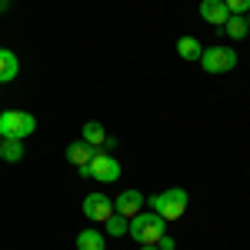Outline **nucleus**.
Here are the masks:
<instances>
[{
    "instance_id": "1",
    "label": "nucleus",
    "mask_w": 250,
    "mask_h": 250,
    "mask_svg": "<svg viewBox=\"0 0 250 250\" xmlns=\"http://www.w3.org/2000/svg\"><path fill=\"white\" fill-rule=\"evenodd\" d=\"M167 233V220L154 210H140L130 217L127 224V237H134L137 244H157L160 237Z\"/></svg>"
},
{
    "instance_id": "2",
    "label": "nucleus",
    "mask_w": 250,
    "mask_h": 250,
    "mask_svg": "<svg viewBox=\"0 0 250 250\" xmlns=\"http://www.w3.org/2000/svg\"><path fill=\"white\" fill-rule=\"evenodd\" d=\"M147 207H154V213H160L164 220H180L187 213V190L184 187H170L164 193H154L147 200Z\"/></svg>"
},
{
    "instance_id": "3",
    "label": "nucleus",
    "mask_w": 250,
    "mask_h": 250,
    "mask_svg": "<svg viewBox=\"0 0 250 250\" xmlns=\"http://www.w3.org/2000/svg\"><path fill=\"white\" fill-rule=\"evenodd\" d=\"M37 130V117L27 110H3L0 114V137L3 140H27Z\"/></svg>"
},
{
    "instance_id": "4",
    "label": "nucleus",
    "mask_w": 250,
    "mask_h": 250,
    "mask_svg": "<svg viewBox=\"0 0 250 250\" xmlns=\"http://www.w3.org/2000/svg\"><path fill=\"white\" fill-rule=\"evenodd\" d=\"M80 177H90L97 184H117L120 180V160L110 157L107 150H97L87 167H80Z\"/></svg>"
},
{
    "instance_id": "5",
    "label": "nucleus",
    "mask_w": 250,
    "mask_h": 250,
    "mask_svg": "<svg viewBox=\"0 0 250 250\" xmlns=\"http://www.w3.org/2000/svg\"><path fill=\"white\" fill-rule=\"evenodd\" d=\"M200 67H204V74H227V70L237 67V50H233V47H220V43L204 47Z\"/></svg>"
},
{
    "instance_id": "6",
    "label": "nucleus",
    "mask_w": 250,
    "mask_h": 250,
    "mask_svg": "<svg viewBox=\"0 0 250 250\" xmlns=\"http://www.w3.org/2000/svg\"><path fill=\"white\" fill-rule=\"evenodd\" d=\"M80 210L87 220H94V224H104L110 213H114V200L107 197V193H87L83 197V204H80Z\"/></svg>"
},
{
    "instance_id": "7",
    "label": "nucleus",
    "mask_w": 250,
    "mask_h": 250,
    "mask_svg": "<svg viewBox=\"0 0 250 250\" xmlns=\"http://www.w3.org/2000/svg\"><path fill=\"white\" fill-rule=\"evenodd\" d=\"M200 17L207 20L210 27H224L227 17H230V10H227L224 0H200Z\"/></svg>"
},
{
    "instance_id": "8",
    "label": "nucleus",
    "mask_w": 250,
    "mask_h": 250,
    "mask_svg": "<svg viewBox=\"0 0 250 250\" xmlns=\"http://www.w3.org/2000/svg\"><path fill=\"white\" fill-rule=\"evenodd\" d=\"M144 204H147V200H144V193H140V190H124L114 200V213H124V217L130 220L134 213H140V207H144Z\"/></svg>"
},
{
    "instance_id": "9",
    "label": "nucleus",
    "mask_w": 250,
    "mask_h": 250,
    "mask_svg": "<svg viewBox=\"0 0 250 250\" xmlns=\"http://www.w3.org/2000/svg\"><path fill=\"white\" fill-rule=\"evenodd\" d=\"M94 154H97V147H90V144H83V140H74L70 147H67V160L74 164V167H87L90 160H94Z\"/></svg>"
},
{
    "instance_id": "10",
    "label": "nucleus",
    "mask_w": 250,
    "mask_h": 250,
    "mask_svg": "<svg viewBox=\"0 0 250 250\" xmlns=\"http://www.w3.org/2000/svg\"><path fill=\"white\" fill-rule=\"evenodd\" d=\"M20 74V60L14 50H7V47H0V83H10V80Z\"/></svg>"
},
{
    "instance_id": "11",
    "label": "nucleus",
    "mask_w": 250,
    "mask_h": 250,
    "mask_svg": "<svg viewBox=\"0 0 250 250\" xmlns=\"http://www.w3.org/2000/svg\"><path fill=\"white\" fill-rule=\"evenodd\" d=\"M80 140L90 144V147H97V150H104V144H107V130H104L97 120H87V124L80 127Z\"/></svg>"
},
{
    "instance_id": "12",
    "label": "nucleus",
    "mask_w": 250,
    "mask_h": 250,
    "mask_svg": "<svg viewBox=\"0 0 250 250\" xmlns=\"http://www.w3.org/2000/svg\"><path fill=\"white\" fill-rule=\"evenodd\" d=\"M77 250H107V240H104V233H100V230L87 227V230L77 233Z\"/></svg>"
},
{
    "instance_id": "13",
    "label": "nucleus",
    "mask_w": 250,
    "mask_h": 250,
    "mask_svg": "<svg viewBox=\"0 0 250 250\" xmlns=\"http://www.w3.org/2000/svg\"><path fill=\"white\" fill-rule=\"evenodd\" d=\"M200 54H204V43L197 37H180L177 40V57L180 60H200Z\"/></svg>"
},
{
    "instance_id": "14",
    "label": "nucleus",
    "mask_w": 250,
    "mask_h": 250,
    "mask_svg": "<svg viewBox=\"0 0 250 250\" xmlns=\"http://www.w3.org/2000/svg\"><path fill=\"white\" fill-rule=\"evenodd\" d=\"M224 34L230 40H244L250 34V27H247V17H240V14H230L227 17V23H224Z\"/></svg>"
},
{
    "instance_id": "15",
    "label": "nucleus",
    "mask_w": 250,
    "mask_h": 250,
    "mask_svg": "<svg viewBox=\"0 0 250 250\" xmlns=\"http://www.w3.org/2000/svg\"><path fill=\"white\" fill-rule=\"evenodd\" d=\"M0 160L3 164H20L23 160V140H3L0 144Z\"/></svg>"
},
{
    "instance_id": "16",
    "label": "nucleus",
    "mask_w": 250,
    "mask_h": 250,
    "mask_svg": "<svg viewBox=\"0 0 250 250\" xmlns=\"http://www.w3.org/2000/svg\"><path fill=\"white\" fill-rule=\"evenodd\" d=\"M104 224H107V233H110V237H127V224H130V220H127L124 213H110Z\"/></svg>"
},
{
    "instance_id": "17",
    "label": "nucleus",
    "mask_w": 250,
    "mask_h": 250,
    "mask_svg": "<svg viewBox=\"0 0 250 250\" xmlns=\"http://www.w3.org/2000/svg\"><path fill=\"white\" fill-rule=\"evenodd\" d=\"M224 3H227L230 14H240V17H247V14H250V0H224Z\"/></svg>"
},
{
    "instance_id": "18",
    "label": "nucleus",
    "mask_w": 250,
    "mask_h": 250,
    "mask_svg": "<svg viewBox=\"0 0 250 250\" xmlns=\"http://www.w3.org/2000/svg\"><path fill=\"white\" fill-rule=\"evenodd\" d=\"M157 247H160V250H177V240H173L170 233H164V237L157 240Z\"/></svg>"
},
{
    "instance_id": "19",
    "label": "nucleus",
    "mask_w": 250,
    "mask_h": 250,
    "mask_svg": "<svg viewBox=\"0 0 250 250\" xmlns=\"http://www.w3.org/2000/svg\"><path fill=\"white\" fill-rule=\"evenodd\" d=\"M140 250H160L157 244H140Z\"/></svg>"
},
{
    "instance_id": "20",
    "label": "nucleus",
    "mask_w": 250,
    "mask_h": 250,
    "mask_svg": "<svg viewBox=\"0 0 250 250\" xmlns=\"http://www.w3.org/2000/svg\"><path fill=\"white\" fill-rule=\"evenodd\" d=\"M3 10H7V0H0V14H3Z\"/></svg>"
},
{
    "instance_id": "21",
    "label": "nucleus",
    "mask_w": 250,
    "mask_h": 250,
    "mask_svg": "<svg viewBox=\"0 0 250 250\" xmlns=\"http://www.w3.org/2000/svg\"><path fill=\"white\" fill-rule=\"evenodd\" d=\"M247 27H250V14H247Z\"/></svg>"
},
{
    "instance_id": "22",
    "label": "nucleus",
    "mask_w": 250,
    "mask_h": 250,
    "mask_svg": "<svg viewBox=\"0 0 250 250\" xmlns=\"http://www.w3.org/2000/svg\"><path fill=\"white\" fill-rule=\"evenodd\" d=\"M0 144H3V137H0Z\"/></svg>"
}]
</instances>
